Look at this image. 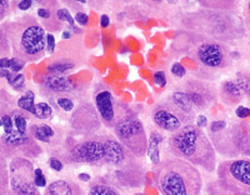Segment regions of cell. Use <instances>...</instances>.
<instances>
[{
    "mask_svg": "<svg viewBox=\"0 0 250 195\" xmlns=\"http://www.w3.org/2000/svg\"><path fill=\"white\" fill-rule=\"evenodd\" d=\"M171 55L193 60L195 69L191 77L207 82H215L233 65V54L227 44L190 30L178 29L170 45Z\"/></svg>",
    "mask_w": 250,
    "mask_h": 195,
    "instance_id": "1",
    "label": "cell"
},
{
    "mask_svg": "<svg viewBox=\"0 0 250 195\" xmlns=\"http://www.w3.org/2000/svg\"><path fill=\"white\" fill-rule=\"evenodd\" d=\"M175 23L178 29L194 31L223 44L242 40L247 34L244 22L235 12L199 8L180 14Z\"/></svg>",
    "mask_w": 250,
    "mask_h": 195,
    "instance_id": "2",
    "label": "cell"
},
{
    "mask_svg": "<svg viewBox=\"0 0 250 195\" xmlns=\"http://www.w3.org/2000/svg\"><path fill=\"white\" fill-rule=\"evenodd\" d=\"M1 26L12 46L13 57L25 64L43 59L48 33L35 15L23 14L14 20H6Z\"/></svg>",
    "mask_w": 250,
    "mask_h": 195,
    "instance_id": "3",
    "label": "cell"
},
{
    "mask_svg": "<svg viewBox=\"0 0 250 195\" xmlns=\"http://www.w3.org/2000/svg\"><path fill=\"white\" fill-rule=\"evenodd\" d=\"M153 173L155 185L162 195H202L200 170L170 153L153 167Z\"/></svg>",
    "mask_w": 250,
    "mask_h": 195,
    "instance_id": "4",
    "label": "cell"
},
{
    "mask_svg": "<svg viewBox=\"0 0 250 195\" xmlns=\"http://www.w3.org/2000/svg\"><path fill=\"white\" fill-rule=\"evenodd\" d=\"M168 149L171 155L200 168L207 173H215L218 167L216 152L204 130L189 124L168 138Z\"/></svg>",
    "mask_w": 250,
    "mask_h": 195,
    "instance_id": "5",
    "label": "cell"
},
{
    "mask_svg": "<svg viewBox=\"0 0 250 195\" xmlns=\"http://www.w3.org/2000/svg\"><path fill=\"white\" fill-rule=\"evenodd\" d=\"M208 136L223 158H250V123L245 119H214L208 125Z\"/></svg>",
    "mask_w": 250,
    "mask_h": 195,
    "instance_id": "6",
    "label": "cell"
},
{
    "mask_svg": "<svg viewBox=\"0 0 250 195\" xmlns=\"http://www.w3.org/2000/svg\"><path fill=\"white\" fill-rule=\"evenodd\" d=\"M50 155L65 164L105 167L106 145L104 134L77 136L69 131L59 145L50 148Z\"/></svg>",
    "mask_w": 250,
    "mask_h": 195,
    "instance_id": "7",
    "label": "cell"
},
{
    "mask_svg": "<svg viewBox=\"0 0 250 195\" xmlns=\"http://www.w3.org/2000/svg\"><path fill=\"white\" fill-rule=\"evenodd\" d=\"M88 63V50L80 35L57 44L55 51L50 55L46 70L53 75H66L70 71L82 68Z\"/></svg>",
    "mask_w": 250,
    "mask_h": 195,
    "instance_id": "8",
    "label": "cell"
},
{
    "mask_svg": "<svg viewBox=\"0 0 250 195\" xmlns=\"http://www.w3.org/2000/svg\"><path fill=\"white\" fill-rule=\"evenodd\" d=\"M216 180L234 195H250V158L227 159L216 167Z\"/></svg>",
    "mask_w": 250,
    "mask_h": 195,
    "instance_id": "9",
    "label": "cell"
},
{
    "mask_svg": "<svg viewBox=\"0 0 250 195\" xmlns=\"http://www.w3.org/2000/svg\"><path fill=\"white\" fill-rule=\"evenodd\" d=\"M113 134L130 153L137 158L144 159L148 152V135L135 111L120 119L113 128Z\"/></svg>",
    "mask_w": 250,
    "mask_h": 195,
    "instance_id": "10",
    "label": "cell"
},
{
    "mask_svg": "<svg viewBox=\"0 0 250 195\" xmlns=\"http://www.w3.org/2000/svg\"><path fill=\"white\" fill-rule=\"evenodd\" d=\"M93 95L94 104L97 107L103 125L108 129L113 130L120 119L134 111L126 103L118 99L110 87L104 83H98L94 87Z\"/></svg>",
    "mask_w": 250,
    "mask_h": 195,
    "instance_id": "11",
    "label": "cell"
},
{
    "mask_svg": "<svg viewBox=\"0 0 250 195\" xmlns=\"http://www.w3.org/2000/svg\"><path fill=\"white\" fill-rule=\"evenodd\" d=\"M174 88L183 91L189 98L198 113L207 111L219 100L218 88L213 82L198 79L191 75L180 79L178 84L174 85Z\"/></svg>",
    "mask_w": 250,
    "mask_h": 195,
    "instance_id": "12",
    "label": "cell"
},
{
    "mask_svg": "<svg viewBox=\"0 0 250 195\" xmlns=\"http://www.w3.org/2000/svg\"><path fill=\"white\" fill-rule=\"evenodd\" d=\"M104 176L119 190L139 189L145 184L146 168L143 159L131 154L122 165L108 170V174Z\"/></svg>",
    "mask_w": 250,
    "mask_h": 195,
    "instance_id": "13",
    "label": "cell"
},
{
    "mask_svg": "<svg viewBox=\"0 0 250 195\" xmlns=\"http://www.w3.org/2000/svg\"><path fill=\"white\" fill-rule=\"evenodd\" d=\"M43 153V148L38 144L29 133H21L14 129L12 133H3L0 135V156H23L37 158Z\"/></svg>",
    "mask_w": 250,
    "mask_h": 195,
    "instance_id": "14",
    "label": "cell"
},
{
    "mask_svg": "<svg viewBox=\"0 0 250 195\" xmlns=\"http://www.w3.org/2000/svg\"><path fill=\"white\" fill-rule=\"evenodd\" d=\"M103 127L97 107L89 99H83L69 118L70 133L77 136H89L98 134Z\"/></svg>",
    "mask_w": 250,
    "mask_h": 195,
    "instance_id": "15",
    "label": "cell"
},
{
    "mask_svg": "<svg viewBox=\"0 0 250 195\" xmlns=\"http://www.w3.org/2000/svg\"><path fill=\"white\" fill-rule=\"evenodd\" d=\"M34 167L28 158L15 156L9 167L10 189L18 195H42L34 181Z\"/></svg>",
    "mask_w": 250,
    "mask_h": 195,
    "instance_id": "16",
    "label": "cell"
},
{
    "mask_svg": "<svg viewBox=\"0 0 250 195\" xmlns=\"http://www.w3.org/2000/svg\"><path fill=\"white\" fill-rule=\"evenodd\" d=\"M150 116L156 129L163 133H176L185 125L193 124L184 114L176 109L175 105L168 98H164L154 105Z\"/></svg>",
    "mask_w": 250,
    "mask_h": 195,
    "instance_id": "17",
    "label": "cell"
},
{
    "mask_svg": "<svg viewBox=\"0 0 250 195\" xmlns=\"http://www.w3.org/2000/svg\"><path fill=\"white\" fill-rule=\"evenodd\" d=\"M89 85L78 84L71 82L66 75H44L39 84V91L42 96L49 100L57 99L60 96H70L73 99L82 98L88 90Z\"/></svg>",
    "mask_w": 250,
    "mask_h": 195,
    "instance_id": "18",
    "label": "cell"
},
{
    "mask_svg": "<svg viewBox=\"0 0 250 195\" xmlns=\"http://www.w3.org/2000/svg\"><path fill=\"white\" fill-rule=\"evenodd\" d=\"M28 133L37 140L38 143H44L50 148L59 145L64 140L66 134L62 128L51 127V125L40 123V124H31L28 129Z\"/></svg>",
    "mask_w": 250,
    "mask_h": 195,
    "instance_id": "19",
    "label": "cell"
},
{
    "mask_svg": "<svg viewBox=\"0 0 250 195\" xmlns=\"http://www.w3.org/2000/svg\"><path fill=\"white\" fill-rule=\"evenodd\" d=\"M219 100L227 107H236L244 99L245 94L235 80H224L218 88Z\"/></svg>",
    "mask_w": 250,
    "mask_h": 195,
    "instance_id": "20",
    "label": "cell"
},
{
    "mask_svg": "<svg viewBox=\"0 0 250 195\" xmlns=\"http://www.w3.org/2000/svg\"><path fill=\"white\" fill-rule=\"evenodd\" d=\"M60 8H38L37 9V18L43 25L45 31L54 34V33H62L65 29V24L58 17V10Z\"/></svg>",
    "mask_w": 250,
    "mask_h": 195,
    "instance_id": "21",
    "label": "cell"
},
{
    "mask_svg": "<svg viewBox=\"0 0 250 195\" xmlns=\"http://www.w3.org/2000/svg\"><path fill=\"white\" fill-rule=\"evenodd\" d=\"M43 195H86V193L75 180L58 179L49 184Z\"/></svg>",
    "mask_w": 250,
    "mask_h": 195,
    "instance_id": "22",
    "label": "cell"
},
{
    "mask_svg": "<svg viewBox=\"0 0 250 195\" xmlns=\"http://www.w3.org/2000/svg\"><path fill=\"white\" fill-rule=\"evenodd\" d=\"M171 103L176 107V109L180 111V113L184 114L191 123H195V119L198 116V111L195 110V108L193 107L191 102L189 100L187 95H185L183 91L178 90V89L173 88L171 89L170 94L167 96Z\"/></svg>",
    "mask_w": 250,
    "mask_h": 195,
    "instance_id": "23",
    "label": "cell"
},
{
    "mask_svg": "<svg viewBox=\"0 0 250 195\" xmlns=\"http://www.w3.org/2000/svg\"><path fill=\"white\" fill-rule=\"evenodd\" d=\"M13 14L28 13L38 8H62L59 0H10Z\"/></svg>",
    "mask_w": 250,
    "mask_h": 195,
    "instance_id": "24",
    "label": "cell"
},
{
    "mask_svg": "<svg viewBox=\"0 0 250 195\" xmlns=\"http://www.w3.org/2000/svg\"><path fill=\"white\" fill-rule=\"evenodd\" d=\"M86 195H122V193L105 176H97L89 181Z\"/></svg>",
    "mask_w": 250,
    "mask_h": 195,
    "instance_id": "25",
    "label": "cell"
},
{
    "mask_svg": "<svg viewBox=\"0 0 250 195\" xmlns=\"http://www.w3.org/2000/svg\"><path fill=\"white\" fill-rule=\"evenodd\" d=\"M165 140V136L163 135L160 130H151L148 136V152L146 155L150 159L153 167L158 165L162 161V154H160L159 145Z\"/></svg>",
    "mask_w": 250,
    "mask_h": 195,
    "instance_id": "26",
    "label": "cell"
},
{
    "mask_svg": "<svg viewBox=\"0 0 250 195\" xmlns=\"http://www.w3.org/2000/svg\"><path fill=\"white\" fill-rule=\"evenodd\" d=\"M200 8L208 10H223V12L238 13L240 0H196Z\"/></svg>",
    "mask_w": 250,
    "mask_h": 195,
    "instance_id": "27",
    "label": "cell"
},
{
    "mask_svg": "<svg viewBox=\"0 0 250 195\" xmlns=\"http://www.w3.org/2000/svg\"><path fill=\"white\" fill-rule=\"evenodd\" d=\"M10 115H12L13 122H14L15 129L21 131V133H28V122L29 119H30V114L21 110L19 108H17V109H14V110L10 113Z\"/></svg>",
    "mask_w": 250,
    "mask_h": 195,
    "instance_id": "28",
    "label": "cell"
},
{
    "mask_svg": "<svg viewBox=\"0 0 250 195\" xmlns=\"http://www.w3.org/2000/svg\"><path fill=\"white\" fill-rule=\"evenodd\" d=\"M35 94L34 91L26 90L23 95L20 96L19 99L17 100V107L21 110L26 111L30 115H33L34 113V108H35Z\"/></svg>",
    "mask_w": 250,
    "mask_h": 195,
    "instance_id": "29",
    "label": "cell"
},
{
    "mask_svg": "<svg viewBox=\"0 0 250 195\" xmlns=\"http://www.w3.org/2000/svg\"><path fill=\"white\" fill-rule=\"evenodd\" d=\"M53 113H54V109L51 108V105L46 102H40L35 103L34 108V113H33V116H35L39 120H48L53 116Z\"/></svg>",
    "mask_w": 250,
    "mask_h": 195,
    "instance_id": "30",
    "label": "cell"
},
{
    "mask_svg": "<svg viewBox=\"0 0 250 195\" xmlns=\"http://www.w3.org/2000/svg\"><path fill=\"white\" fill-rule=\"evenodd\" d=\"M51 105H54L57 109L64 111V113H71L75 109V100L70 96H60L57 99L49 100Z\"/></svg>",
    "mask_w": 250,
    "mask_h": 195,
    "instance_id": "31",
    "label": "cell"
},
{
    "mask_svg": "<svg viewBox=\"0 0 250 195\" xmlns=\"http://www.w3.org/2000/svg\"><path fill=\"white\" fill-rule=\"evenodd\" d=\"M6 80H8L9 85H10L14 90L23 91L24 89H25V77H24L23 74L13 73V71H10L8 78H6Z\"/></svg>",
    "mask_w": 250,
    "mask_h": 195,
    "instance_id": "32",
    "label": "cell"
},
{
    "mask_svg": "<svg viewBox=\"0 0 250 195\" xmlns=\"http://www.w3.org/2000/svg\"><path fill=\"white\" fill-rule=\"evenodd\" d=\"M204 195H234L233 193L228 192L227 189L219 184V181L216 179L214 180L208 181L207 185H205V193Z\"/></svg>",
    "mask_w": 250,
    "mask_h": 195,
    "instance_id": "33",
    "label": "cell"
},
{
    "mask_svg": "<svg viewBox=\"0 0 250 195\" xmlns=\"http://www.w3.org/2000/svg\"><path fill=\"white\" fill-rule=\"evenodd\" d=\"M235 83L239 85V88L242 89L243 93L247 95L250 91V71L242 70L235 74Z\"/></svg>",
    "mask_w": 250,
    "mask_h": 195,
    "instance_id": "34",
    "label": "cell"
},
{
    "mask_svg": "<svg viewBox=\"0 0 250 195\" xmlns=\"http://www.w3.org/2000/svg\"><path fill=\"white\" fill-rule=\"evenodd\" d=\"M10 55H12V46H10V43H9L3 26L0 25V59L9 58Z\"/></svg>",
    "mask_w": 250,
    "mask_h": 195,
    "instance_id": "35",
    "label": "cell"
},
{
    "mask_svg": "<svg viewBox=\"0 0 250 195\" xmlns=\"http://www.w3.org/2000/svg\"><path fill=\"white\" fill-rule=\"evenodd\" d=\"M9 185V173L6 167L5 159L0 156V189L1 188H8Z\"/></svg>",
    "mask_w": 250,
    "mask_h": 195,
    "instance_id": "36",
    "label": "cell"
},
{
    "mask_svg": "<svg viewBox=\"0 0 250 195\" xmlns=\"http://www.w3.org/2000/svg\"><path fill=\"white\" fill-rule=\"evenodd\" d=\"M58 17H59V19L62 20V23L65 24V26H74L75 24H77L75 23V19L73 18V15H71V13L69 12L66 8H60L59 10H58Z\"/></svg>",
    "mask_w": 250,
    "mask_h": 195,
    "instance_id": "37",
    "label": "cell"
},
{
    "mask_svg": "<svg viewBox=\"0 0 250 195\" xmlns=\"http://www.w3.org/2000/svg\"><path fill=\"white\" fill-rule=\"evenodd\" d=\"M60 4H62L64 5V8H66L69 10V12H73V13H80V12H85L84 10V5H82V4L79 3H75L74 0H59Z\"/></svg>",
    "mask_w": 250,
    "mask_h": 195,
    "instance_id": "38",
    "label": "cell"
},
{
    "mask_svg": "<svg viewBox=\"0 0 250 195\" xmlns=\"http://www.w3.org/2000/svg\"><path fill=\"white\" fill-rule=\"evenodd\" d=\"M170 73L173 77L178 78V79H184V78L187 77V69L183 66V64H180V63H178V62H175L171 64Z\"/></svg>",
    "mask_w": 250,
    "mask_h": 195,
    "instance_id": "39",
    "label": "cell"
},
{
    "mask_svg": "<svg viewBox=\"0 0 250 195\" xmlns=\"http://www.w3.org/2000/svg\"><path fill=\"white\" fill-rule=\"evenodd\" d=\"M10 14H12L10 0H0V22H4Z\"/></svg>",
    "mask_w": 250,
    "mask_h": 195,
    "instance_id": "40",
    "label": "cell"
},
{
    "mask_svg": "<svg viewBox=\"0 0 250 195\" xmlns=\"http://www.w3.org/2000/svg\"><path fill=\"white\" fill-rule=\"evenodd\" d=\"M139 3L150 10H162L165 0H139Z\"/></svg>",
    "mask_w": 250,
    "mask_h": 195,
    "instance_id": "41",
    "label": "cell"
},
{
    "mask_svg": "<svg viewBox=\"0 0 250 195\" xmlns=\"http://www.w3.org/2000/svg\"><path fill=\"white\" fill-rule=\"evenodd\" d=\"M1 119V123H3V129L4 133H12L14 128V122H13V118L10 114H4L3 116H0Z\"/></svg>",
    "mask_w": 250,
    "mask_h": 195,
    "instance_id": "42",
    "label": "cell"
},
{
    "mask_svg": "<svg viewBox=\"0 0 250 195\" xmlns=\"http://www.w3.org/2000/svg\"><path fill=\"white\" fill-rule=\"evenodd\" d=\"M34 181H35V185L38 188H46V176L44 174V172L42 169H35L34 172Z\"/></svg>",
    "mask_w": 250,
    "mask_h": 195,
    "instance_id": "43",
    "label": "cell"
},
{
    "mask_svg": "<svg viewBox=\"0 0 250 195\" xmlns=\"http://www.w3.org/2000/svg\"><path fill=\"white\" fill-rule=\"evenodd\" d=\"M153 80H154V84H155L156 87H159V88H164L165 85H167V83H168L167 74H165L163 70L155 71L153 75Z\"/></svg>",
    "mask_w": 250,
    "mask_h": 195,
    "instance_id": "44",
    "label": "cell"
},
{
    "mask_svg": "<svg viewBox=\"0 0 250 195\" xmlns=\"http://www.w3.org/2000/svg\"><path fill=\"white\" fill-rule=\"evenodd\" d=\"M86 1H88L89 8L97 12H102L108 5V0H86Z\"/></svg>",
    "mask_w": 250,
    "mask_h": 195,
    "instance_id": "45",
    "label": "cell"
},
{
    "mask_svg": "<svg viewBox=\"0 0 250 195\" xmlns=\"http://www.w3.org/2000/svg\"><path fill=\"white\" fill-rule=\"evenodd\" d=\"M24 65H25V63L13 57L10 58V62H9V70L13 71V73H19L20 70H23Z\"/></svg>",
    "mask_w": 250,
    "mask_h": 195,
    "instance_id": "46",
    "label": "cell"
},
{
    "mask_svg": "<svg viewBox=\"0 0 250 195\" xmlns=\"http://www.w3.org/2000/svg\"><path fill=\"white\" fill-rule=\"evenodd\" d=\"M48 163H49V167H50V169H53L54 172H57V173H60L62 169H64V163H62L60 159L55 158V156H50Z\"/></svg>",
    "mask_w": 250,
    "mask_h": 195,
    "instance_id": "47",
    "label": "cell"
},
{
    "mask_svg": "<svg viewBox=\"0 0 250 195\" xmlns=\"http://www.w3.org/2000/svg\"><path fill=\"white\" fill-rule=\"evenodd\" d=\"M55 48H57V43H55V37L50 33L46 34V53L49 55H53V53L55 51Z\"/></svg>",
    "mask_w": 250,
    "mask_h": 195,
    "instance_id": "48",
    "label": "cell"
},
{
    "mask_svg": "<svg viewBox=\"0 0 250 195\" xmlns=\"http://www.w3.org/2000/svg\"><path fill=\"white\" fill-rule=\"evenodd\" d=\"M75 19V23L79 24L80 26H86L88 25V22H89V17L85 12H80L77 13L74 17Z\"/></svg>",
    "mask_w": 250,
    "mask_h": 195,
    "instance_id": "49",
    "label": "cell"
},
{
    "mask_svg": "<svg viewBox=\"0 0 250 195\" xmlns=\"http://www.w3.org/2000/svg\"><path fill=\"white\" fill-rule=\"evenodd\" d=\"M236 118L239 119H245L250 115V109L247 107H238L235 110Z\"/></svg>",
    "mask_w": 250,
    "mask_h": 195,
    "instance_id": "50",
    "label": "cell"
},
{
    "mask_svg": "<svg viewBox=\"0 0 250 195\" xmlns=\"http://www.w3.org/2000/svg\"><path fill=\"white\" fill-rule=\"evenodd\" d=\"M195 125H196V127H199L200 129H204V128H207L208 125H209V123H208V118H207V116L203 115V114H200V115L196 116Z\"/></svg>",
    "mask_w": 250,
    "mask_h": 195,
    "instance_id": "51",
    "label": "cell"
},
{
    "mask_svg": "<svg viewBox=\"0 0 250 195\" xmlns=\"http://www.w3.org/2000/svg\"><path fill=\"white\" fill-rule=\"evenodd\" d=\"M108 3H111L117 6H123V5H129V4L134 3V0H108Z\"/></svg>",
    "mask_w": 250,
    "mask_h": 195,
    "instance_id": "52",
    "label": "cell"
},
{
    "mask_svg": "<svg viewBox=\"0 0 250 195\" xmlns=\"http://www.w3.org/2000/svg\"><path fill=\"white\" fill-rule=\"evenodd\" d=\"M110 25V19L106 14H103L102 18H100V26L102 28H108Z\"/></svg>",
    "mask_w": 250,
    "mask_h": 195,
    "instance_id": "53",
    "label": "cell"
},
{
    "mask_svg": "<svg viewBox=\"0 0 250 195\" xmlns=\"http://www.w3.org/2000/svg\"><path fill=\"white\" fill-rule=\"evenodd\" d=\"M75 35L71 33L70 30H68V29H64L62 30V40H69L71 39V38H74Z\"/></svg>",
    "mask_w": 250,
    "mask_h": 195,
    "instance_id": "54",
    "label": "cell"
},
{
    "mask_svg": "<svg viewBox=\"0 0 250 195\" xmlns=\"http://www.w3.org/2000/svg\"><path fill=\"white\" fill-rule=\"evenodd\" d=\"M78 178H79L80 181H84V183H89L91 180V176L89 175L88 173H82V174L78 175Z\"/></svg>",
    "mask_w": 250,
    "mask_h": 195,
    "instance_id": "55",
    "label": "cell"
},
{
    "mask_svg": "<svg viewBox=\"0 0 250 195\" xmlns=\"http://www.w3.org/2000/svg\"><path fill=\"white\" fill-rule=\"evenodd\" d=\"M9 62H10V58H1L0 59V68L9 69Z\"/></svg>",
    "mask_w": 250,
    "mask_h": 195,
    "instance_id": "56",
    "label": "cell"
},
{
    "mask_svg": "<svg viewBox=\"0 0 250 195\" xmlns=\"http://www.w3.org/2000/svg\"><path fill=\"white\" fill-rule=\"evenodd\" d=\"M0 195H18V194H15L12 189H8V188H1V189H0Z\"/></svg>",
    "mask_w": 250,
    "mask_h": 195,
    "instance_id": "57",
    "label": "cell"
},
{
    "mask_svg": "<svg viewBox=\"0 0 250 195\" xmlns=\"http://www.w3.org/2000/svg\"><path fill=\"white\" fill-rule=\"evenodd\" d=\"M9 73H10V70L9 69H3V68H0V78H8Z\"/></svg>",
    "mask_w": 250,
    "mask_h": 195,
    "instance_id": "58",
    "label": "cell"
},
{
    "mask_svg": "<svg viewBox=\"0 0 250 195\" xmlns=\"http://www.w3.org/2000/svg\"><path fill=\"white\" fill-rule=\"evenodd\" d=\"M165 3L168 5H175V4L179 3V0H165Z\"/></svg>",
    "mask_w": 250,
    "mask_h": 195,
    "instance_id": "59",
    "label": "cell"
},
{
    "mask_svg": "<svg viewBox=\"0 0 250 195\" xmlns=\"http://www.w3.org/2000/svg\"><path fill=\"white\" fill-rule=\"evenodd\" d=\"M75 3H79L82 4V5H88V1L86 0H74Z\"/></svg>",
    "mask_w": 250,
    "mask_h": 195,
    "instance_id": "60",
    "label": "cell"
},
{
    "mask_svg": "<svg viewBox=\"0 0 250 195\" xmlns=\"http://www.w3.org/2000/svg\"><path fill=\"white\" fill-rule=\"evenodd\" d=\"M245 96H247V99H248V102H249V104H250V91H249V93H248V94H247V95H245Z\"/></svg>",
    "mask_w": 250,
    "mask_h": 195,
    "instance_id": "61",
    "label": "cell"
},
{
    "mask_svg": "<svg viewBox=\"0 0 250 195\" xmlns=\"http://www.w3.org/2000/svg\"><path fill=\"white\" fill-rule=\"evenodd\" d=\"M131 195H146L145 193H135V194H131Z\"/></svg>",
    "mask_w": 250,
    "mask_h": 195,
    "instance_id": "62",
    "label": "cell"
},
{
    "mask_svg": "<svg viewBox=\"0 0 250 195\" xmlns=\"http://www.w3.org/2000/svg\"><path fill=\"white\" fill-rule=\"evenodd\" d=\"M3 127V123H1V119H0V128Z\"/></svg>",
    "mask_w": 250,
    "mask_h": 195,
    "instance_id": "63",
    "label": "cell"
}]
</instances>
